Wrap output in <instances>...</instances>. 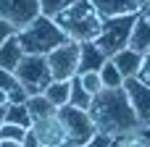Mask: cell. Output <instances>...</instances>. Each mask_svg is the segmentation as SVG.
<instances>
[{
    "label": "cell",
    "mask_w": 150,
    "mask_h": 147,
    "mask_svg": "<svg viewBox=\"0 0 150 147\" xmlns=\"http://www.w3.org/2000/svg\"><path fill=\"white\" fill-rule=\"evenodd\" d=\"M90 116H92L98 132L111 134V137L129 134V132H134L140 126V118H137V113H134L124 87H119V89L103 87L98 95H92Z\"/></svg>",
    "instance_id": "cell-1"
},
{
    "label": "cell",
    "mask_w": 150,
    "mask_h": 147,
    "mask_svg": "<svg viewBox=\"0 0 150 147\" xmlns=\"http://www.w3.org/2000/svg\"><path fill=\"white\" fill-rule=\"evenodd\" d=\"M55 24L69 34V39L84 42V39H98L103 18L98 16L90 0H74L63 13L55 16Z\"/></svg>",
    "instance_id": "cell-2"
},
{
    "label": "cell",
    "mask_w": 150,
    "mask_h": 147,
    "mask_svg": "<svg viewBox=\"0 0 150 147\" xmlns=\"http://www.w3.org/2000/svg\"><path fill=\"white\" fill-rule=\"evenodd\" d=\"M18 39H21L24 53H29V55H47L50 50H55L58 45H63L69 39V34L55 24V18L40 13L32 24H26L24 29H18Z\"/></svg>",
    "instance_id": "cell-3"
},
{
    "label": "cell",
    "mask_w": 150,
    "mask_h": 147,
    "mask_svg": "<svg viewBox=\"0 0 150 147\" xmlns=\"http://www.w3.org/2000/svg\"><path fill=\"white\" fill-rule=\"evenodd\" d=\"M134 21H137V13H124V16L103 18V26H100V34H98L95 42L108 53V58L129 45V37H132Z\"/></svg>",
    "instance_id": "cell-4"
},
{
    "label": "cell",
    "mask_w": 150,
    "mask_h": 147,
    "mask_svg": "<svg viewBox=\"0 0 150 147\" xmlns=\"http://www.w3.org/2000/svg\"><path fill=\"white\" fill-rule=\"evenodd\" d=\"M13 74H16V79L21 82V87L29 95H42L45 87L53 82V74H50V66H47L45 55H29L26 53Z\"/></svg>",
    "instance_id": "cell-5"
},
{
    "label": "cell",
    "mask_w": 150,
    "mask_h": 147,
    "mask_svg": "<svg viewBox=\"0 0 150 147\" xmlns=\"http://www.w3.org/2000/svg\"><path fill=\"white\" fill-rule=\"evenodd\" d=\"M58 118H61V124L66 129V137L79 142V145H87L98 134V126H95L90 110H84V108H74V105L66 103V105L58 108Z\"/></svg>",
    "instance_id": "cell-6"
},
{
    "label": "cell",
    "mask_w": 150,
    "mask_h": 147,
    "mask_svg": "<svg viewBox=\"0 0 150 147\" xmlns=\"http://www.w3.org/2000/svg\"><path fill=\"white\" fill-rule=\"evenodd\" d=\"M45 58H47L53 79H71L79 71V42L76 39H66L63 45L50 50Z\"/></svg>",
    "instance_id": "cell-7"
},
{
    "label": "cell",
    "mask_w": 150,
    "mask_h": 147,
    "mask_svg": "<svg viewBox=\"0 0 150 147\" xmlns=\"http://www.w3.org/2000/svg\"><path fill=\"white\" fill-rule=\"evenodd\" d=\"M40 0H0V16L16 29H24L40 16Z\"/></svg>",
    "instance_id": "cell-8"
},
{
    "label": "cell",
    "mask_w": 150,
    "mask_h": 147,
    "mask_svg": "<svg viewBox=\"0 0 150 147\" xmlns=\"http://www.w3.org/2000/svg\"><path fill=\"white\" fill-rule=\"evenodd\" d=\"M124 89L129 95V103H132L140 124H150V87L140 76H129V79H124Z\"/></svg>",
    "instance_id": "cell-9"
},
{
    "label": "cell",
    "mask_w": 150,
    "mask_h": 147,
    "mask_svg": "<svg viewBox=\"0 0 150 147\" xmlns=\"http://www.w3.org/2000/svg\"><path fill=\"white\" fill-rule=\"evenodd\" d=\"M32 132L37 134V139H40L45 147H58L63 139H66V129H63V124H61L58 113H55V116H47V118L34 121V124H32Z\"/></svg>",
    "instance_id": "cell-10"
},
{
    "label": "cell",
    "mask_w": 150,
    "mask_h": 147,
    "mask_svg": "<svg viewBox=\"0 0 150 147\" xmlns=\"http://www.w3.org/2000/svg\"><path fill=\"white\" fill-rule=\"evenodd\" d=\"M108 60V53L95 42V39H84L79 42V71L76 74H87V71H100Z\"/></svg>",
    "instance_id": "cell-11"
},
{
    "label": "cell",
    "mask_w": 150,
    "mask_h": 147,
    "mask_svg": "<svg viewBox=\"0 0 150 147\" xmlns=\"http://www.w3.org/2000/svg\"><path fill=\"white\" fill-rule=\"evenodd\" d=\"M92 8L98 11L100 18H111V16H124V13H140L145 0H90Z\"/></svg>",
    "instance_id": "cell-12"
},
{
    "label": "cell",
    "mask_w": 150,
    "mask_h": 147,
    "mask_svg": "<svg viewBox=\"0 0 150 147\" xmlns=\"http://www.w3.org/2000/svg\"><path fill=\"white\" fill-rule=\"evenodd\" d=\"M111 60L116 63V68L121 71V76L124 79H129V76H137L140 74V68H142V53L140 50H134V47H124V50H119V53H113L111 55Z\"/></svg>",
    "instance_id": "cell-13"
},
{
    "label": "cell",
    "mask_w": 150,
    "mask_h": 147,
    "mask_svg": "<svg viewBox=\"0 0 150 147\" xmlns=\"http://www.w3.org/2000/svg\"><path fill=\"white\" fill-rule=\"evenodd\" d=\"M24 47H21V39H18V32L16 34H11L3 45H0V68H5V71H16L18 68V63L24 60Z\"/></svg>",
    "instance_id": "cell-14"
},
{
    "label": "cell",
    "mask_w": 150,
    "mask_h": 147,
    "mask_svg": "<svg viewBox=\"0 0 150 147\" xmlns=\"http://www.w3.org/2000/svg\"><path fill=\"white\" fill-rule=\"evenodd\" d=\"M129 47L140 50L142 55L150 50V13H137L132 37H129Z\"/></svg>",
    "instance_id": "cell-15"
},
{
    "label": "cell",
    "mask_w": 150,
    "mask_h": 147,
    "mask_svg": "<svg viewBox=\"0 0 150 147\" xmlns=\"http://www.w3.org/2000/svg\"><path fill=\"white\" fill-rule=\"evenodd\" d=\"M0 89L8 95V103H26V97H29V92L21 87L16 74L5 71V68H0Z\"/></svg>",
    "instance_id": "cell-16"
},
{
    "label": "cell",
    "mask_w": 150,
    "mask_h": 147,
    "mask_svg": "<svg viewBox=\"0 0 150 147\" xmlns=\"http://www.w3.org/2000/svg\"><path fill=\"white\" fill-rule=\"evenodd\" d=\"M42 95H45L55 108L66 105V103H69V95H71V79H53V82L45 87Z\"/></svg>",
    "instance_id": "cell-17"
},
{
    "label": "cell",
    "mask_w": 150,
    "mask_h": 147,
    "mask_svg": "<svg viewBox=\"0 0 150 147\" xmlns=\"http://www.w3.org/2000/svg\"><path fill=\"white\" fill-rule=\"evenodd\" d=\"M26 108H29L32 124L40 121V118H47V116H55V113H58V108H55L45 95H29V97H26Z\"/></svg>",
    "instance_id": "cell-18"
},
{
    "label": "cell",
    "mask_w": 150,
    "mask_h": 147,
    "mask_svg": "<svg viewBox=\"0 0 150 147\" xmlns=\"http://www.w3.org/2000/svg\"><path fill=\"white\" fill-rule=\"evenodd\" d=\"M69 105H74V108H84V110H90V105H92V95L87 92V87L82 84V76L76 74V76H71V95H69Z\"/></svg>",
    "instance_id": "cell-19"
},
{
    "label": "cell",
    "mask_w": 150,
    "mask_h": 147,
    "mask_svg": "<svg viewBox=\"0 0 150 147\" xmlns=\"http://www.w3.org/2000/svg\"><path fill=\"white\" fill-rule=\"evenodd\" d=\"M5 121L18 124V126H24V129H32V116H29L26 103H8V108H5Z\"/></svg>",
    "instance_id": "cell-20"
},
{
    "label": "cell",
    "mask_w": 150,
    "mask_h": 147,
    "mask_svg": "<svg viewBox=\"0 0 150 147\" xmlns=\"http://www.w3.org/2000/svg\"><path fill=\"white\" fill-rule=\"evenodd\" d=\"M100 79H103V87H108V89H119V87H124V76H121V71L116 68V63L108 58L105 60V66L100 68Z\"/></svg>",
    "instance_id": "cell-21"
},
{
    "label": "cell",
    "mask_w": 150,
    "mask_h": 147,
    "mask_svg": "<svg viewBox=\"0 0 150 147\" xmlns=\"http://www.w3.org/2000/svg\"><path fill=\"white\" fill-rule=\"evenodd\" d=\"M26 132L29 129H24V126H18V124H11V121H5L3 126H0V139H8V142H24V137H26Z\"/></svg>",
    "instance_id": "cell-22"
},
{
    "label": "cell",
    "mask_w": 150,
    "mask_h": 147,
    "mask_svg": "<svg viewBox=\"0 0 150 147\" xmlns=\"http://www.w3.org/2000/svg\"><path fill=\"white\" fill-rule=\"evenodd\" d=\"M71 3H74V0H40V11H42V16L55 18L58 13H63V11H66Z\"/></svg>",
    "instance_id": "cell-23"
},
{
    "label": "cell",
    "mask_w": 150,
    "mask_h": 147,
    "mask_svg": "<svg viewBox=\"0 0 150 147\" xmlns=\"http://www.w3.org/2000/svg\"><path fill=\"white\" fill-rule=\"evenodd\" d=\"M82 76V84L87 87L90 95H98L103 89V79H100V71H87V74H79Z\"/></svg>",
    "instance_id": "cell-24"
},
{
    "label": "cell",
    "mask_w": 150,
    "mask_h": 147,
    "mask_svg": "<svg viewBox=\"0 0 150 147\" xmlns=\"http://www.w3.org/2000/svg\"><path fill=\"white\" fill-rule=\"evenodd\" d=\"M82 147H113V137L111 134H103V132H98L87 145H82Z\"/></svg>",
    "instance_id": "cell-25"
},
{
    "label": "cell",
    "mask_w": 150,
    "mask_h": 147,
    "mask_svg": "<svg viewBox=\"0 0 150 147\" xmlns=\"http://www.w3.org/2000/svg\"><path fill=\"white\" fill-rule=\"evenodd\" d=\"M16 32H18V29H16V26H13L11 21H5V18L0 16V45H3V42H5V39H8L11 34H16Z\"/></svg>",
    "instance_id": "cell-26"
},
{
    "label": "cell",
    "mask_w": 150,
    "mask_h": 147,
    "mask_svg": "<svg viewBox=\"0 0 150 147\" xmlns=\"http://www.w3.org/2000/svg\"><path fill=\"white\" fill-rule=\"evenodd\" d=\"M137 76H140V79L150 87V50L142 55V68H140V74H137Z\"/></svg>",
    "instance_id": "cell-27"
},
{
    "label": "cell",
    "mask_w": 150,
    "mask_h": 147,
    "mask_svg": "<svg viewBox=\"0 0 150 147\" xmlns=\"http://www.w3.org/2000/svg\"><path fill=\"white\" fill-rule=\"evenodd\" d=\"M40 145H42V142H40V139H37V134L29 129V132H26V137H24V142H21V147H40Z\"/></svg>",
    "instance_id": "cell-28"
},
{
    "label": "cell",
    "mask_w": 150,
    "mask_h": 147,
    "mask_svg": "<svg viewBox=\"0 0 150 147\" xmlns=\"http://www.w3.org/2000/svg\"><path fill=\"white\" fill-rule=\"evenodd\" d=\"M113 147H150L145 142H124V145H113Z\"/></svg>",
    "instance_id": "cell-29"
},
{
    "label": "cell",
    "mask_w": 150,
    "mask_h": 147,
    "mask_svg": "<svg viewBox=\"0 0 150 147\" xmlns=\"http://www.w3.org/2000/svg\"><path fill=\"white\" fill-rule=\"evenodd\" d=\"M58 147H82L79 145V142H74V139H69V137H66V139H63V142H61V145Z\"/></svg>",
    "instance_id": "cell-30"
},
{
    "label": "cell",
    "mask_w": 150,
    "mask_h": 147,
    "mask_svg": "<svg viewBox=\"0 0 150 147\" xmlns=\"http://www.w3.org/2000/svg\"><path fill=\"white\" fill-rule=\"evenodd\" d=\"M0 147H21L18 142H8V139H0Z\"/></svg>",
    "instance_id": "cell-31"
},
{
    "label": "cell",
    "mask_w": 150,
    "mask_h": 147,
    "mask_svg": "<svg viewBox=\"0 0 150 147\" xmlns=\"http://www.w3.org/2000/svg\"><path fill=\"white\" fill-rule=\"evenodd\" d=\"M3 105H8V95H5V92L0 89V108H3Z\"/></svg>",
    "instance_id": "cell-32"
},
{
    "label": "cell",
    "mask_w": 150,
    "mask_h": 147,
    "mask_svg": "<svg viewBox=\"0 0 150 147\" xmlns=\"http://www.w3.org/2000/svg\"><path fill=\"white\" fill-rule=\"evenodd\" d=\"M5 108H8V105H3V108H0V126L5 124Z\"/></svg>",
    "instance_id": "cell-33"
},
{
    "label": "cell",
    "mask_w": 150,
    "mask_h": 147,
    "mask_svg": "<svg viewBox=\"0 0 150 147\" xmlns=\"http://www.w3.org/2000/svg\"><path fill=\"white\" fill-rule=\"evenodd\" d=\"M145 3H150V0H145Z\"/></svg>",
    "instance_id": "cell-34"
},
{
    "label": "cell",
    "mask_w": 150,
    "mask_h": 147,
    "mask_svg": "<svg viewBox=\"0 0 150 147\" xmlns=\"http://www.w3.org/2000/svg\"><path fill=\"white\" fill-rule=\"evenodd\" d=\"M40 147H45V145H40Z\"/></svg>",
    "instance_id": "cell-35"
}]
</instances>
